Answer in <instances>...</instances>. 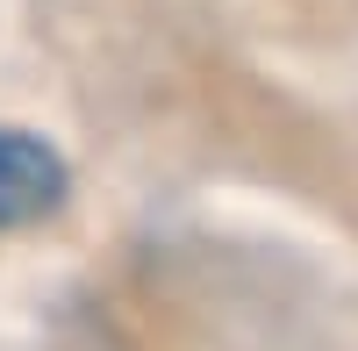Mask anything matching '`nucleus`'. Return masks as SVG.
I'll list each match as a JSON object with an SVG mask.
<instances>
[{"label": "nucleus", "instance_id": "f257e3e1", "mask_svg": "<svg viewBox=\"0 0 358 351\" xmlns=\"http://www.w3.org/2000/svg\"><path fill=\"white\" fill-rule=\"evenodd\" d=\"M65 187H72V172L36 129L0 122V229H22V222L50 215L65 201Z\"/></svg>", "mask_w": 358, "mask_h": 351}]
</instances>
